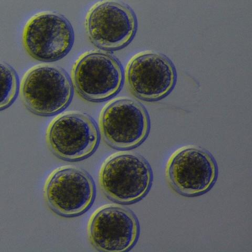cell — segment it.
<instances>
[{
  "instance_id": "1",
  "label": "cell",
  "mask_w": 252,
  "mask_h": 252,
  "mask_svg": "<svg viewBox=\"0 0 252 252\" xmlns=\"http://www.w3.org/2000/svg\"><path fill=\"white\" fill-rule=\"evenodd\" d=\"M99 180L101 190L109 199L129 204L140 200L148 193L152 183V172L141 156L120 153L106 161Z\"/></svg>"
},
{
  "instance_id": "7",
  "label": "cell",
  "mask_w": 252,
  "mask_h": 252,
  "mask_svg": "<svg viewBox=\"0 0 252 252\" xmlns=\"http://www.w3.org/2000/svg\"><path fill=\"white\" fill-rule=\"evenodd\" d=\"M73 83L83 98L94 102L113 97L121 90L124 73L121 63L108 53L92 52L79 59L73 67Z\"/></svg>"
},
{
  "instance_id": "3",
  "label": "cell",
  "mask_w": 252,
  "mask_h": 252,
  "mask_svg": "<svg viewBox=\"0 0 252 252\" xmlns=\"http://www.w3.org/2000/svg\"><path fill=\"white\" fill-rule=\"evenodd\" d=\"M136 16L128 5L105 1L94 5L86 18V32L98 48L112 51L127 46L137 30Z\"/></svg>"
},
{
  "instance_id": "2",
  "label": "cell",
  "mask_w": 252,
  "mask_h": 252,
  "mask_svg": "<svg viewBox=\"0 0 252 252\" xmlns=\"http://www.w3.org/2000/svg\"><path fill=\"white\" fill-rule=\"evenodd\" d=\"M73 93L68 75L55 66L41 65L31 69L21 84L24 105L31 112L39 116L61 113L70 104Z\"/></svg>"
},
{
  "instance_id": "6",
  "label": "cell",
  "mask_w": 252,
  "mask_h": 252,
  "mask_svg": "<svg viewBox=\"0 0 252 252\" xmlns=\"http://www.w3.org/2000/svg\"><path fill=\"white\" fill-rule=\"evenodd\" d=\"M23 43L30 56L42 62H54L64 58L74 41L72 25L64 16L56 12L38 13L27 22L23 32Z\"/></svg>"
},
{
  "instance_id": "12",
  "label": "cell",
  "mask_w": 252,
  "mask_h": 252,
  "mask_svg": "<svg viewBox=\"0 0 252 252\" xmlns=\"http://www.w3.org/2000/svg\"><path fill=\"white\" fill-rule=\"evenodd\" d=\"M19 80L14 69L5 63H1V104L3 110L9 107L17 96Z\"/></svg>"
},
{
  "instance_id": "4",
  "label": "cell",
  "mask_w": 252,
  "mask_h": 252,
  "mask_svg": "<svg viewBox=\"0 0 252 252\" xmlns=\"http://www.w3.org/2000/svg\"><path fill=\"white\" fill-rule=\"evenodd\" d=\"M95 186L84 170L64 167L53 172L44 188L45 200L55 214L64 217L81 215L95 198Z\"/></svg>"
},
{
  "instance_id": "5",
  "label": "cell",
  "mask_w": 252,
  "mask_h": 252,
  "mask_svg": "<svg viewBox=\"0 0 252 252\" xmlns=\"http://www.w3.org/2000/svg\"><path fill=\"white\" fill-rule=\"evenodd\" d=\"M99 132L88 115L70 113L54 120L46 132V140L52 152L69 161L87 158L95 152L99 143Z\"/></svg>"
},
{
  "instance_id": "11",
  "label": "cell",
  "mask_w": 252,
  "mask_h": 252,
  "mask_svg": "<svg viewBox=\"0 0 252 252\" xmlns=\"http://www.w3.org/2000/svg\"><path fill=\"white\" fill-rule=\"evenodd\" d=\"M175 67L165 55L145 52L132 59L126 70V80L131 93L149 101L159 100L175 86Z\"/></svg>"
},
{
  "instance_id": "10",
  "label": "cell",
  "mask_w": 252,
  "mask_h": 252,
  "mask_svg": "<svg viewBox=\"0 0 252 252\" xmlns=\"http://www.w3.org/2000/svg\"><path fill=\"white\" fill-rule=\"evenodd\" d=\"M88 233L92 246L107 252L128 251L136 244L139 233L138 221L125 208L108 205L94 213L90 219Z\"/></svg>"
},
{
  "instance_id": "9",
  "label": "cell",
  "mask_w": 252,
  "mask_h": 252,
  "mask_svg": "<svg viewBox=\"0 0 252 252\" xmlns=\"http://www.w3.org/2000/svg\"><path fill=\"white\" fill-rule=\"evenodd\" d=\"M165 173L176 192L193 196L210 190L217 180L218 169L215 160L207 152L190 146L179 149L171 156Z\"/></svg>"
},
{
  "instance_id": "8",
  "label": "cell",
  "mask_w": 252,
  "mask_h": 252,
  "mask_svg": "<svg viewBox=\"0 0 252 252\" xmlns=\"http://www.w3.org/2000/svg\"><path fill=\"white\" fill-rule=\"evenodd\" d=\"M100 128L106 144L119 150L129 149L142 143L150 128L146 109L128 99L115 100L102 110Z\"/></svg>"
}]
</instances>
